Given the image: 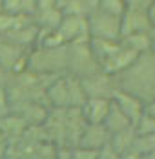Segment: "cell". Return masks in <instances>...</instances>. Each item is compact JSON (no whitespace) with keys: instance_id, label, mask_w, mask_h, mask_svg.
<instances>
[{"instance_id":"obj_1","label":"cell","mask_w":155,"mask_h":159,"mask_svg":"<svg viewBox=\"0 0 155 159\" xmlns=\"http://www.w3.org/2000/svg\"><path fill=\"white\" fill-rule=\"evenodd\" d=\"M117 88L128 93H133L144 102L155 99V55L144 53L126 71L115 77Z\"/></svg>"},{"instance_id":"obj_2","label":"cell","mask_w":155,"mask_h":159,"mask_svg":"<svg viewBox=\"0 0 155 159\" xmlns=\"http://www.w3.org/2000/svg\"><path fill=\"white\" fill-rule=\"evenodd\" d=\"M28 70L38 75L59 77L68 73V44L60 48H33L29 51Z\"/></svg>"},{"instance_id":"obj_3","label":"cell","mask_w":155,"mask_h":159,"mask_svg":"<svg viewBox=\"0 0 155 159\" xmlns=\"http://www.w3.org/2000/svg\"><path fill=\"white\" fill-rule=\"evenodd\" d=\"M100 70V64L93 55L90 39H82L68 44V73L78 79L88 77Z\"/></svg>"},{"instance_id":"obj_4","label":"cell","mask_w":155,"mask_h":159,"mask_svg":"<svg viewBox=\"0 0 155 159\" xmlns=\"http://www.w3.org/2000/svg\"><path fill=\"white\" fill-rule=\"evenodd\" d=\"M90 39L102 40H121V18L95 9L88 15Z\"/></svg>"},{"instance_id":"obj_5","label":"cell","mask_w":155,"mask_h":159,"mask_svg":"<svg viewBox=\"0 0 155 159\" xmlns=\"http://www.w3.org/2000/svg\"><path fill=\"white\" fill-rule=\"evenodd\" d=\"M29 51L22 46L15 44L13 40L0 37V66L9 73H22L28 71V61H29Z\"/></svg>"},{"instance_id":"obj_6","label":"cell","mask_w":155,"mask_h":159,"mask_svg":"<svg viewBox=\"0 0 155 159\" xmlns=\"http://www.w3.org/2000/svg\"><path fill=\"white\" fill-rule=\"evenodd\" d=\"M82 86L88 97H99V99H113V93L117 92V80L113 75L99 70L88 77H82Z\"/></svg>"},{"instance_id":"obj_7","label":"cell","mask_w":155,"mask_h":159,"mask_svg":"<svg viewBox=\"0 0 155 159\" xmlns=\"http://www.w3.org/2000/svg\"><path fill=\"white\" fill-rule=\"evenodd\" d=\"M152 28L153 26L148 15V9L128 7L126 13L121 16V39L133 33H148Z\"/></svg>"},{"instance_id":"obj_8","label":"cell","mask_w":155,"mask_h":159,"mask_svg":"<svg viewBox=\"0 0 155 159\" xmlns=\"http://www.w3.org/2000/svg\"><path fill=\"white\" fill-rule=\"evenodd\" d=\"M137 57H139V53H135L133 49H130L128 46H124L122 40H121L119 48L115 49L108 59L102 62L100 68H102V71H106V73H109V75L117 77V75H121L122 71H126L131 64L135 62Z\"/></svg>"},{"instance_id":"obj_9","label":"cell","mask_w":155,"mask_h":159,"mask_svg":"<svg viewBox=\"0 0 155 159\" xmlns=\"http://www.w3.org/2000/svg\"><path fill=\"white\" fill-rule=\"evenodd\" d=\"M59 33L62 35V39L66 40V44L77 42V40H82V39H90L88 16L64 15L60 26H59Z\"/></svg>"},{"instance_id":"obj_10","label":"cell","mask_w":155,"mask_h":159,"mask_svg":"<svg viewBox=\"0 0 155 159\" xmlns=\"http://www.w3.org/2000/svg\"><path fill=\"white\" fill-rule=\"evenodd\" d=\"M111 101L124 111V115L131 121L133 126H135V123L142 117V113L146 110V102H144L142 99H139V97L133 95V93H128V92H124V90H119V88H117V92L113 93V99H111Z\"/></svg>"},{"instance_id":"obj_11","label":"cell","mask_w":155,"mask_h":159,"mask_svg":"<svg viewBox=\"0 0 155 159\" xmlns=\"http://www.w3.org/2000/svg\"><path fill=\"white\" fill-rule=\"evenodd\" d=\"M109 135L111 134L106 130L104 125H86L80 137H78L77 146L100 152L106 144H109Z\"/></svg>"},{"instance_id":"obj_12","label":"cell","mask_w":155,"mask_h":159,"mask_svg":"<svg viewBox=\"0 0 155 159\" xmlns=\"http://www.w3.org/2000/svg\"><path fill=\"white\" fill-rule=\"evenodd\" d=\"M111 101L109 99H99V97H88L86 102L82 104V117L86 125H104L106 115L109 111Z\"/></svg>"},{"instance_id":"obj_13","label":"cell","mask_w":155,"mask_h":159,"mask_svg":"<svg viewBox=\"0 0 155 159\" xmlns=\"http://www.w3.org/2000/svg\"><path fill=\"white\" fill-rule=\"evenodd\" d=\"M31 22H35L33 15L26 13H7V11H0V37H7L16 30L28 26Z\"/></svg>"},{"instance_id":"obj_14","label":"cell","mask_w":155,"mask_h":159,"mask_svg":"<svg viewBox=\"0 0 155 159\" xmlns=\"http://www.w3.org/2000/svg\"><path fill=\"white\" fill-rule=\"evenodd\" d=\"M28 128L29 126L26 125V121H24L20 115H16V113H11V115L0 119V132L7 137V141L11 144H15L16 141L26 134Z\"/></svg>"},{"instance_id":"obj_15","label":"cell","mask_w":155,"mask_h":159,"mask_svg":"<svg viewBox=\"0 0 155 159\" xmlns=\"http://www.w3.org/2000/svg\"><path fill=\"white\" fill-rule=\"evenodd\" d=\"M135 143H137V132L135 128H124V130H119L115 134L109 135V146L117 152V154H126L128 150L135 148Z\"/></svg>"},{"instance_id":"obj_16","label":"cell","mask_w":155,"mask_h":159,"mask_svg":"<svg viewBox=\"0 0 155 159\" xmlns=\"http://www.w3.org/2000/svg\"><path fill=\"white\" fill-rule=\"evenodd\" d=\"M104 126H106V130H108L109 134H115V132H119V130L130 128V126H133V125H131V121L124 115V111L111 101V106H109V111H108V115H106Z\"/></svg>"},{"instance_id":"obj_17","label":"cell","mask_w":155,"mask_h":159,"mask_svg":"<svg viewBox=\"0 0 155 159\" xmlns=\"http://www.w3.org/2000/svg\"><path fill=\"white\" fill-rule=\"evenodd\" d=\"M62 11L55 9V7H49V9H40L37 11L33 18H35V24L40 28V30H59L62 22Z\"/></svg>"},{"instance_id":"obj_18","label":"cell","mask_w":155,"mask_h":159,"mask_svg":"<svg viewBox=\"0 0 155 159\" xmlns=\"http://www.w3.org/2000/svg\"><path fill=\"white\" fill-rule=\"evenodd\" d=\"M90 44H91V49H93V55L95 59L99 61V64L102 66V62L108 59L109 55L119 48L121 40H102V39H90ZM102 70V68H100Z\"/></svg>"},{"instance_id":"obj_19","label":"cell","mask_w":155,"mask_h":159,"mask_svg":"<svg viewBox=\"0 0 155 159\" xmlns=\"http://www.w3.org/2000/svg\"><path fill=\"white\" fill-rule=\"evenodd\" d=\"M121 40H122L124 46H128L130 49H133L139 55L150 53V31L148 33H133V35L122 37Z\"/></svg>"},{"instance_id":"obj_20","label":"cell","mask_w":155,"mask_h":159,"mask_svg":"<svg viewBox=\"0 0 155 159\" xmlns=\"http://www.w3.org/2000/svg\"><path fill=\"white\" fill-rule=\"evenodd\" d=\"M128 6L124 0H100V6H99V11H104L108 15H113V16H121L126 13Z\"/></svg>"},{"instance_id":"obj_21","label":"cell","mask_w":155,"mask_h":159,"mask_svg":"<svg viewBox=\"0 0 155 159\" xmlns=\"http://www.w3.org/2000/svg\"><path fill=\"white\" fill-rule=\"evenodd\" d=\"M135 132H137V135H150V134H155V117L152 115H148L146 111L142 113V117H140L139 121L135 123Z\"/></svg>"},{"instance_id":"obj_22","label":"cell","mask_w":155,"mask_h":159,"mask_svg":"<svg viewBox=\"0 0 155 159\" xmlns=\"http://www.w3.org/2000/svg\"><path fill=\"white\" fill-rule=\"evenodd\" d=\"M135 148H137V152L142 154V156L155 154V134H150V135H140V137L137 135Z\"/></svg>"},{"instance_id":"obj_23","label":"cell","mask_w":155,"mask_h":159,"mask_svg":"<svg viewBox=\"0 0 155 159\" xmlns=\"http://www.w3.org/2000/svg\"><path fill=\"white\" fill-rule=\"evenodd\" d=\"M13 113V104H11V99L6 88H0V119L7 117Z\"/></svg>"},{"instance_id":"obj_24","label":"cell","mask_w":155,"mask_h":159,"mask_svg":"<svg viewBox=\"0 0 155 159\" xmlns=\"http://www.w3.org/2000/svg\"><path fill=\"white\" fill-rule=\"evenodd\" d=\"M73 159H99V152L82 146H73Z\"/></svg>"},{"instance_id":"obj_25","label":"cell","mask_w":155,"mask_h":159,"mask_svg":"<svg viewBox=\"0 0 155 159\" xmlns=\"http://www.w3.org/2000/svg\"><path fill=\"white\" fill-rule=\"evenodd\" d=\"M2 11L22 13V0H2Z\"/></svg>"},{"instance_id":"obj_26","label":"cell","mask_w":155,"mask_h":159,"mask_svg":"<svg viewBox=\"0 0 155 159\" xmlns=\"http://www.w3.org/2000/svg\"><path fill=\"white\" fill-rule=\"evenodd\" d=\"M9 152H11V143H9L7 137L0 132V159L9 157Z\"/></svg>"},{"instance_id":"obj_27","label":"cell","mask_w":155,"mask_h":159,"mask_svg":"<svg viewBox=\"0 0 155 159\" xmlns=\"http://www.w3.org/2000/svg\"><path fill=\"white\" fill-rule=\"evenodd\" d=\"M99 159H122V157H121V154H117L109 144H106V146L99 152Z\"/></svg>"},{"instance_id":"obj_28","label":"cell","mask_w":155,"mask_h":159,"mask_svg":"<svg viewBox=\"0 0 155 159\" xmlns=\"http://www.w3.org/2000/svg\"><path fill=\"white\" fill-rule=\"evenodd\" d=\"M128 7H140V9H148L155 0H124Z\"/></svg>"},{"instance_id":"obj_29","label":"cell","mask_w":155,"mask_h":159,"mask_svg":"<svg viewBox=\"0 0 155 159\" xmlns=\"http://www.w3.org/2000/svg\"><path fill=\"white\" fill-rule=\"evenodd\" d=\"M37 2L38 0H22V13L35 15L37 13Z\"/></svg>"},{"instance_id":"obj_30","label":"cell","mask_w":155,"mask_h":159,"mask_svg":"<svg viewBox=\"0 0 155 159\" xmlns=\"http://www.w3.org/2000/svg\"><path fill=\"white\" fill-rule=\"evenodd\" d=\"M9 77H11V75H9V73H7V71H6V70L0 66V88H6V86H7Z\"/></svg>"},{"instance_id":"obj_31","label":"cell","mask_w":155,"mask_h":159,"mask_svg":"<svg viewBox=\"0 0 155 159\" xmlns=\"http://www.w3.org/2000/svg\"><path fill=\"white\" fill-rule=\"evenodd\" d=\"M53 2H55V0H38V2H37V11H40V9H49V7H55V6H53Z\"/></svg>"},{"instance_id":"obj_32","label":"cell","mask_w":155,"mask_h":159,"mask_svg":"<svg viewBox=\"0 0 155 159\" xmlns=\"http://www.w3.org/2000/svg\"><path fill=\"white\" fill-rule=\"evenodd\" d=\"M69 2H71V0H55V2H53V6H55V9L64 11V9H66V6H68Z\"/></svg>"},{"instance_id":"obj_33","label":"cell","mask_w":155,"mask_h":159,"mask_svg":"<svg viewBox=\"0 0 155 159\" xmlns=\"http://www.w3.org/2000/svg\"><path fill=\"white\" fill-rule=\"evenodd\" d=\"M150 53L155 55V28L150 30Z\"/></svg>"},{"instance_id":"obj_34","label":"cell","mask_w":155,"mask_h":159,"mask_svg":"<svg viewBox=\"0 0 155 159\" xmlns=\"http://www.w3.org/2000/svg\"><path fill=\"white\" fill-rule=\"evenodd\" d=\"M146 113L148 115H152V117H155V99H152L150 102H146Z\"/></svg>"},{"instance_id":"obj_35","label":"cell","mask_w":155,"mask_h":159,"mask_svg":"<svg viewBox=\"0 0 155 159\" xmlns=\"http://www.w3.org/2000/svg\"><path fill=\"white\" fill-rule=\"evenodd\" d=\"M84 2H86V6L90 7V11L99 9V6H100V0H84Z\"/></svg>"},{"instance_id":"obj_36","label":"cell","mask_w":155,"mask_h":159,"mask_svg":"<svg viewBox=\"0 0 155 159\" xmlns=\"http://www.w3.org/2000/svg\"><path fill=\"white\" fill-rule=\"evenodd\" d=\"M148 15H150V20H152V26L155 28V2L148 7Z\"/></svg>"},{"instance_id":"obj_37","label":"cell","mask_w":155,"mask_h":159,"mask_svg":"<svg viewBox=\"0 0 155 159\" xmlns=\"http://www.w3.org/2000/svg\"><path fill=\"white\" fill-rule=\"evenodd\" d=\"M144 159H155V154H150V156H144Z\"/></svg>"},{"instance_id":"obj_38","label":"cell","mask_w":155,"mask_h":159,"mask_svg":"<svg viewBox=\"0 0 155 159\" xmlns=\"http://www.w3.org/2000/svg\"><path fill=\"white\" fill-rule=\"evenodd\" d=\"M0 11H2V0H0Z\"/></svg>"}]
</instances>
